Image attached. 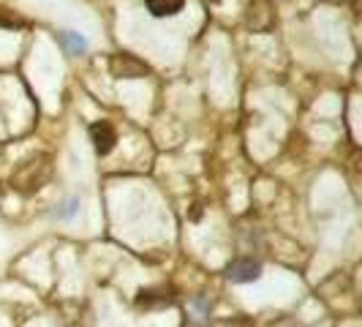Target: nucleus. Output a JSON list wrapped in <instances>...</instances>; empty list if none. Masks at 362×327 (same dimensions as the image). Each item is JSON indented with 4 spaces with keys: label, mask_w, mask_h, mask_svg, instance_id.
Returning a JSON list of instances; mask_svg holds the SVG:
<instances>
[{
    "label": "nucleus",
    "mask_w": 362,
    "mask_h": 327,
    "mask_svg": "<svg viewBox=\"0 0 362 327\" xmlns=\"http://www.w3.org/2000/svg\"><path fill=\"white\" fill-rule=\"evenodd\" d=\"M262 275V268L259 262H251V259H237L229 265V278L235 284H248V281H256Z\"/></svg>",
    "instance_id": "1"
},
{
    "label": "nucleus",
    "mask_w": 362,
    "mask_h": 327,
    "mask_svg": "<svg viewBox=\"0 0 362 327\" xmlns=\"http://www.w3.org/2000/svg\"><path fill=\"white\" fill-rule=\"evenodd\" d=\"M90 139L95 150L98 153H109L112 145H115V128L109 126L107 120H101V123H93L90 126Z\"/></svg>",
    "instance_id": "2"
},
{
    "label": "nucleus",
    "mask_w": 362,
    "mask_h": 327,
    "mask_svg": "<svg viewBox=\"0 0 362 327\" xmlns=\"http://www.w3.org/2000/svg\"><path fill=\"white\" fill-rule=\"evenodd\" d=\"M112 71L117 74L120 79H123V76H126V79H134V76H142V74H145V66L136 63V60H131L128 54H120V57L112 60Z\"/></svg>",
    "instance_id": "3"
},
{
    "label": "nucleus",
    "mask_w": 362,
    "mask_h": 327,
    "mask_svg": "<svg viewBox=\"0 0 362 327\" xmlns=\"http://www.w3.org/2000/svg\"><path fill=\"white\" fill-rule=\"evenodd\" d=\"M185 0H145L147 11L153 17H175L177 11L182 8Z\"/></svg>",
    "instance_id": "4"
},
{
    "label": "nucleus",
    "mask_w": 362,
    "mask_h": 327,
    "mask_svg": "<svg viewBox=\"0 0 362 327\" xmlns=\"http://www.w3.org/2000/svg\"><path fill=\"white\" fill-rule=\"evenodd\" d=\"M63 38H66V44L71 47V52H82V50L88 47V41H85L82 36H76V33H71V30H66V33H63Z\"/></svg>",
    "instance_id": "5"
}]
</instances>
